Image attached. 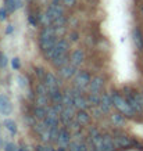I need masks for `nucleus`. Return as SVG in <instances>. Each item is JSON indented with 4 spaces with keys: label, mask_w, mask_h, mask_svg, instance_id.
I'll list each match as a JSON object with an SVG mask.
<instances>
[{
    "label": "nucleus",
    "mask_w": 143,
    "mask_h": 151,
    "mask_svg": "<svg viewBox=\"0 0 143 151\" xmlns=\"http://www.w3.org/2000/svg\"><path fill=\"white\" fill-rule=\"evenodd\" d=\"M21 151H28V150H21Z\"/></svg>",
    "instance_id": "nucleus-31"
},
{
    "label": "nucleus",
    "mask_w": 143,
    "mask_h": 151,
    "mask_svg": "<svg viewBox=\"0 0 143 151\" xmlns=\"http://www.w3.org/2000/svg\"><path fill=\"white\" fill-rule=\"evenodd\" d=\"M6 17H7V9L0 10V21H3V19H6Z\"/></svg>",
    "instance_id": "nucleus-26"
},
{
    "label": "nucleus",
    "mask_w": 143,
    "mask_h": 151,
    "mask_svg": "<svg viewBox=\"0 0 143 151\" xmlns=\"http://www.w3.org/2000/svg\"><path fill=\"white\" fill-rule=\"evenodd\" d=\"M7 151H15V146L14 144H7Z\"/></svg>",
    "instance_id": "nucleus-30"
},
{
    "label": "nucleus",
    "mask_w": 143,
    "mask_h": 151,
    "mask_svg": "<svg viewBox=\"0 0 143 151\" xmlns=\"http://www.w3.org/2000/svg\"><path fill=\"white\" fill-rule=\"evenodd\" d=\"M69 151H88V148H86V146L83 143L74 142L69 144Z\"/></svg>",
    "instance_id": "nucleus-16"
},
{
    "label": "nucleus",
    "mask_w": 143,
    "mask_h": 151,
    "mask_svg": "<svg viewBox=\"0 0 143 151\" xmlns=\"http://www.w3.org/2000/svg\"><path fill=\"white\" fill-rule=\"evenodd\" d=\"M67 63H68V57H67V54L61 55V57H58V58L53 60V64H54V67H64V65H67Z\"/></svg>",
    "instance_id": "nucleus-18"
},
{
    "label": "nucleus",
    "mask_w": 143,
    "mask_h": 151,
    "mask_svg": "<svg viewBox=\"0 0 143 151\" xmlns=\"http://www.w3.org/2000/svg\"><path fill=\"white\" fill-rule=\"evenodd\" d=\"M18 67H20V61H18V58H14V60H13V68L17 69Z\"/></svg>",
    "instance_id": "nucleus-28"
},
{
    "label": "nucleus",
    "mask_w": 143,
    "mask_h": 151,
    "mask_svg": "<svg viewBox=\"0 0 143 151\" xmlns=\"http://www.w3.org/2000/svg\"><path fill=\"white\" fill-rule=\"evenodd\" d=\"M60 73L64 78H71L75 73V67L74 65H64V67H61Z\"/></svg>",
    "instance_id": "nucleus-13"
},
{
    "label": "nucleus",
    "mask_w": 143,
    "mask_h": 151,
    "mask_svg": "<svg viewBox=\"0 0 143 151\" xmlns=\"http://www.w3.org/2000/svg\"><path fill=\"white\" fill-rule=\"evenodd\" d=\"M63 4H65V6H74L75 4V0H63Z\"/></svg>",
    "instance_id": "nucleus-27"
},
{
    "label": "nucleus",
    "mask_w": 143,
    "mask_h": 151,
    "mask_svg": "<svg viewBox=\"0 0 143 151\" xmlns=\"http://www.w3.org/2000/svg\"><path fill=\"white\" fill-rule=\"evenodd\" d=\"M67 50H68V42L67 40H58L56 43V46L53 47V50L47 54V57L51 60H56L61 57V55L67 54Z\"/></svg>",
    "instance_id": "nucleus-3"
},
{
    "label": "nucleus",
    "mask_w": 143,
    "mask_h": 151,
    "mask_svg": "<svg viewBox=\"0 0 143 151\" xmlns=\"http://www.w3.org/2000/svg\"><path fill=\"white\" fill-rule=\"evenodd\" d=\"M83 51L81 50V49H78V50H75L72 54H71V63H72V65L74 67H77V65H81L83 63Z\"/></svg>",
    "instance_id": "nucleus-9"
},
{
    "label": "nucleus",
    "mask_w": 143,
    "mask_h": 151,
    "mask_svg": "<svg viewBox=\"0 0 143 151\" xmlns=\"http://www.w3.org/2000/svg\"><path fill=\"white\" fill-rule=\"evenodd\" d=\"M111 105H114V103H113V97L104 94V96L102 97V111H104V112L110 111Z\"/></svg>",
    "instance_id": "nucleus-12"
},
{
    "label": "nucleus",
    "mask_w": 143,
    "mask_h": 151,
    "mask_svg": "<svg viewBox=\"0 0 143 151\" xmlns=\"http://www.w3.org/2000/svg\"><path fill=\"white\" fill-rule=\"evenodd\" d=\"M113 103H114V105H116L117 108L122 112V114H125L126 116H132L134 115L135 111L131 108L129 103H128V100H124L121 96H118V94H114L113 96Z\"/></svg>",
    "instance_id": "nucleus-2"
},
{
    "label": "nucleus",
    "mask_w": 143,
    "mask_h": 151,
    "mask_svg": "<svg viewBox=\"0 0 143 151\" xmlns=\"http://www.w3.org/2000/svg\"><path fill=\"white\" fill-rule=\"evenodd\" d=\"M6 64H7V58L3 53H0V67H6Z\"/></svg>",
    "instance_id": "nucleus-25"
},
{
    "label": "nucleus",
    "mask_w": 143,
    "mask_h": 151,
    "mask_svg": "<svg viewBox=\"0 0 143 151\" xmlns=\"http://www.w3.org/2000/svg\"><path fill=\"white\" fill-rule=\"evenodd\" d=\"M49 96L51 97V100L54 101V103H61V101H63V96L60 94L58 89H56V90H51V92H49Z\"/></svg>",
    "instance_id": "nucleus-20"
},
{
    "label": "nucleus",
    "mask_w": 143,
    "mask_h": 151,
    "mask_svg": "<svg viewBox=\"0 0 143 151\" xmlns=\"http://www.w3.org/2000/svg\"><path fill=\"white\" fill-rule=\"evenodd\" d=\"M20 7H21V0H6V9L10 13H14Z\"/></svg>",
    "instance_id": "nucleus-11"
},
{
    "label": "nucleus",
    "mask_w": 143,
    "mask_h": 151,
    "mask_svg": "<svg viewBox=\"0 0 143 151\" xmlns=\"http://www.w3.org/2000/svg\"><path fill=\"white\" fill-rule=\"evenodd\" d=\"M134 42H135V45H136V47H138L139 50L143 47V37H142V33H140V31L139 29H135L134 31Z\"/></svg>",
    "instance_id": "nucleus-15"
},
{
    "label": "nucleus",
    "mask_w": 143,
    "mask_h": 151,
    "mask_svg": "<svg viewBox=\"0 0 143 151\" xmlns=\"http://www.w3.org/2000/svg\"><path fill=\"white\" fill-rule=\"evenodd\" d=\"M47 111H49V110H46L43 105H39L36 110H35V116H36V118H39V119H45L47 116Z\"/></svg>",
    "instance_id": "nucleus-17"
},
{
    "label": "nucleus",
    "mask_w": 143,
    "mask_h": 151,
    "mask_svg": "<svg viewBox=\"0 0 143 151\" xmlns=\"http://www.w3.org/2000/svg\"><path fill=\"white\" fill-rule=\"evenodd\" d=\"M60 17H63V9L57 4H51L47 9V13L45 15V21L47 24H50V22H54L56 19H58Z\"/></svg>",
    "instance_id": "nucleus-4"
},
{
    "label": "nucleus",
    "mask_w": 143,
    "mask_h": 151,
    "mask_svg": "<svg viewBox=\"0 0 143 151\" xmlns=\"http://www.w3.org/2000/svg\"><path fill=\"white\" fill-rule=\"evenodd\" d=\"M39 151H54L51 147H39Z\"/></svg>",
    "instance_id": "nucleus-29"
},
{
    "label": "nucleus",
    "mask_w": 143,
    "mask_h": 151,
    "mask_svg": "<svg viewBox=\"0 0 143 151\" xmlns=\"http://www.w3.org/2000/svg\"><path fill=\"white\" fill-rule=\"evenodd\" d=\"M56 33H54V28L46 27L43 31L40 32V47L42 50L46 53V55L53 50V47L56 46Z\"/></svg>",
    "instance_id": "nucleus-1"
},
{
    "label": "nucleus",
    "mask_w": 143,
    "mask_h": 151,
    "mask_svg": "<svg viewBox=\"0 0 143 151\" xmlns=\"http://www.w3.org/2000/svg\"><path fill=\"white\" fill-rule=\"evenodd\" d=\"M0 112L3 115H10L11 112V103L4 94H0Z\"/></svg>",
    "instance_id": "nucleus-6"
},
{
    "label": "nucleus",
    "mask_w": 143,
    "mask_h": 151,
    "mask_svg": "<svg viewBox=\"0 0 143 151\" xmlns=\"http://www.w3.org/2000/svg\"><path fill=\"white\" fill-rule=\"evenodd\" d=\"M4 125L11 133L17 132V125H15V122H13V121H4Z\"/></svg>",
    "instance_id": "nucleus-21"
},
{
    "label": "nucleus",
    "mask_w": 143,
    "mask_h": 151,
    "mask_svg": "<svg viewBox=\"0 0 143 151\" xmlns=\"http://www.w3.org/2000/svg\"><path fill=\"white\" fill-rule=\"evenodd\" d=\"M99 96H97V93H90V96H89V103H92V104H99Z\"/></svg>",
    "instance_id": "nucleus-23"
},
{
    "label": "nucleus",
    "mask_w": 143,
    "mask_h": 151,
    "mask_svg": "<svg viewBox=\"0 0 143 151\" xmlns=\"http://www.w3.org/2000/svg\"><path fill=\"white\" fill-rule=\"evenodd\" d=\"M90 76H89V73L86 72H83V71H81V72L77 75V85H78V87H85V86H88L89 83H90Z\"/></svg>",
    "instance_id": "nucleus-8"
},
{
    "label": "nucleus",
    "mask_w": 143,
    "mask_h": 151,
    "mask_svg": "<svg viewBox=\"0 0 143 151\" xmlns=\"http://www.w3.org/2000/svg\"><path fill=\"white\" fill-rule=\"evenodd\" d=\"M116 142L118 143V146H128V144H129V140L125 137V136H120V137H116Z\"/></svg>",
    "instance_id": "nucleus-22"
},
{
    "label": "nucleus",
    "mask_w": 143,
    "mask_h": 151,
    "mask_svg": "<svg viewBox=\"0 0 143 151\" xmlns=\"http://www.w3.org/2000/svg\"><path fill=\"white\" fill-rule=\"evenodd\" d=\"M77 121H78V124L85 125L89 121V115L86 114L85 111H79L78 115H77Z\"/></svg>",
    "instance_id": "nucleus-19"
},
{
    "label": "nucleus",
    "mask_w": 143,
    "mask_h": 151,
    "mask_svg": "<svg viewBox=\"0 0 143 151\" xmlns=\"http://www.w3.org/2000/svg\"><path fill=\"white\" fill-rule=\"evenodd\" d=\"M72 97H74V105L79 110H85L86 107H88V100L82 96V94H79L78 90H72Z\"/></svg>",
    "instance_id": "nucleus-5"
},
{
    "label": "nucleus",
    "mask_w": 143,
    "mask_h": 151,
    "mask_svg": "<svg viewBox=\"0 0 143 151\" xmlns=\"http://www.w3.org/2000/svg\"><path fill=\"white\" fill-rule=\"evenodd\" d=\"M89 86H90V93H99L102 90L103 87V79L102 78H93L89 83Z\"/></svg>",
    "instance_id": "nucleus-10"
},
{
    "label": "nucleus",
    "mask_w": 143,
    "mask_h": 151,
    "mask_svg": "<svg viewBox=\"0 0 143 151\" xmlns=\"http://www.w3.org/2000/svg\"><path fill=\"white\" fill-rule=\"evenodd\" d=\"M57 143H60L61 146H65V144H68L69 143V133L67 130H60L58 133V139H57Z\"/></svg>",
    "instance_id": "nucleus-14"
},
{
    "label": "nucleus",
    "mask_w": 143,
    "mask_h": 151,
    "mask_svg": "<svg viewBox=\"0 0 143 151\" xmlns=\"http://www.w3.org/2000/svg\"><path fill=\"white\" fill-rule=\"evenodd\" d=\"M113 121H114V122H116V124H122V122H124V118H122V115H114V116H113Z\"/></svg>",
    "instance_id": "nucleus-24"
},
{
    "label": "nucleus",
    "mask_w": 143,
    "mask_h": 151,
    "mask_svg": "<svg viewBox=\"0 0 143 151\" xmlns=\"http://www.w3.org/2000/svg\"><path fill=\"white\" fill-rule=\"evenodd\" d=\"M45 81H46V82H45V85H46V87L49 89V92L58 89V81L56 79V76L53 75V73H46Z\"/></svg>",
    "instance_id": "nucleus-7"
}]
</instances>
